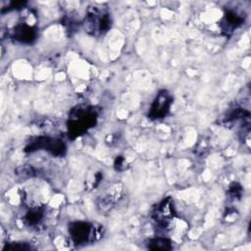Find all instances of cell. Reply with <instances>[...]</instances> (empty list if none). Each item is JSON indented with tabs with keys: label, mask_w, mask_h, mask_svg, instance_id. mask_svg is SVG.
<instances>
[{
	"label": "cell",
	"mask_w": 251,
	"mask_h": 251,
	"mask_svg": "<svg viewBox=\"0 0 251 251\" xmlns=\"http://www.w3.org/2000/svg\"><path fill=\"white\" fill-rule=\"evenodd\" d=\"M148 248L151 250H170L172 249V244L171 241L167 238L157 237L149 241Z\"/></svg>",
	"instance_id": "obj_6"
},
{
	"label": "cell",
	"mask_w": 251,
	"mask_h": 251,
	"mask_svg": "<svg viewBox=\"0 0 251 251\" xmlns=\"http://www.w3.org/2000/svg\"><path fill=\"white\" fill-rule=\"evenodd\" d=\"M14 37L23 42H30L35 36V30L27 24L18 25L13 31Z\"/></svg>",
	"instance_id": "obj_5"
},
{
	"label": "cell",
	"mask_w": 251,
	"mask_h": 251,
	"mask_svg": "<svg viewBox=\"0 0 251 251\" xmlns=\"http://www.w3.org/2000/svg\"><path fill=\"white\" fill-rule=\"evenodd\" d=\"M154 213V219L157 223L163 226H168L174 218V208L170 198L163 200L156 208Z\"/></svg>",
	"instance_id": "obj_4"
},
{
	"label": "cell",
	"mask_w": 251,
	"mask_h": 251,
	"mask_svg": "<svg viewBox=\"0 0 251 251\" xmlns=\"http://www.w3.org/2000/svg\"><path fill=\"white\" fill-rule=\"evenodd\" d=\"M171 103H172V98L170 94L165 90L161 91L157 95V97L155 98L151 106L150 117L152 119H162L169 112Z\"/></svg>",
	"instance_id": "obj_3"
},
{
	"label": "cell",
	"mask_w": 251,
	"mask_h": 251,
	"mask_svg": "<svg viewBox=\"0 0 251 251\" xmlns=\"http://www.w3.org/2000/svg\"><path fill=\"white\" fill-rule=\"evenodd\" d=\"M95 122L94 113L82 109L76 110L74 117L71 118V124L69 126L70 132L72 134L78 135L87 130Z\"/></svg>",
	"instance_id": "obj_1"
},
{
	"label": "cell",
	"mask_w": 251,
	"mask_h": 251,
	"mask_svg": "<svg viewBox=\"0 0 251 251\" xmlns=\"http://www.w3.org/2000/svg\"><path fill=\"white\" fill-rule=\"evenodd\" d=\"M70 233L75 244H84L95 237L93 227L83 222L72 224L70 226Z\"/></svg>",
	"instance_id": "obj_2"
}]
</instances>
